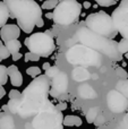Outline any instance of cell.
I'll use <instances>...</instances> for the list:
<instances>
[{"label":"cell","instance_id":"cell-1","mask_svg":"<svg viewBox=\"0 0 128 129\" xmlns=\"http://www.w3.org/2000/svg\"><path fill=\"white\" fill-rule=\"evenodd\" d=\"M50 91V80L45 75L35 77L28 86L23 91L20 96V105L17 113L23 118L36 114L48 102Z\"/></svg>","mask_w":128,"mask_h":129},{"label":"cell","instance_id":"cell-2","mask_svg":"<svg viewBox=\"0 0 128 129\" xmlns=\"http://www.w3.org/2000/svg\"><path fill=\"white\" fill-rule=\"evenodd\" d=\"M9 10L10 18L17 20L20 31L29 34L35 27L36 20L42 17V8L34 0H2Z\"/></svg>","mask_w":128,"mask_h":129},{"label":"cell","instance_id":"cell-3","mask_svg":"<svg viewBox=\"0 0 128 129\" xmlns=\"http://www.w3.org/2000/svg\"><path fill=\"white\" fill-rule=\"evenodd\" d=\"M76 38L81 44L86 45L101 54H104L111 60L120 61L122 59V54L118 51V42L106 36L99 35L88 29L86 26L78 28V31L76 32Z\"/></svg>","mask_w":128,"mask_h":129},{"label":"cell","instance_id":"cell-4","mask_svg":"<svg viewBox=\"0 0 128 129\" xmlns=\"http://www.w3.org/2000/svg\"><path fill=\"white\" fill-rule=\"evenodd\" d=\"M66 59L75 66L100 67L102 64V54L84 44L70 47L66 52Z\"/></svg>","mask_w":128,"mask_h":129},{"label":"cell","instance_id":"cell-5","mask_svg":"<svg viewBox=\"0 0 128 129\" xmlns=\"http://www.w3.org/2000/svg\"><path fill=\"white\" fill-rule=\"evenodd\" d=\"M63 116L56 109L54 104L48 101L32 121L33 129H63Z\"/></svg>","mask_w":128,"mask_h":129},{"label":"cell","instance_id":"cell-6","mask_svg":"<svg viewBox=\"0 0 128 129\" xmlns=\"http://www.w3.org/2000/svg\"><path fill=\"white\" fill-rule=\"evenodd\" d=\"M82 8V4L77 0H61L53 8L52 19L60 26H69L78 19Z\"/></svg>","mask_w":128,"mask_h":129},{"label":"cell","instance_id":"cell-7","mask_svg":"<svg viewBox=\"0 0 128 129\" xmlns=\"http://www.w3.org/2000/svg\"><path fill=\"white\" fill-rule=\"evenodd\" d=\"M85 25L92 32L99 34V35L106 36L108 39H111V40H113L118 34L111 16L104 11L90 14L86 17Z\"/></svg>","mask_w":128,"mask_h":129},{"label":"cell","instance_id":"cell-8","mask_svg":"<svg viewBox=\"0 0 128 129\" xmlns=\"http://www.w3.org/2000/svg\"><path fill=\"white\" fill-rule=\"evenodd\" d=\"M25 45L28 51L36 53L40 57H49L54 51L53 38L47 32H38L33 33L28 38L25 39Z\"/></svg>","mask_w":128,"mask_h":129},{"label":"cell","instance_id":"cell-9","mask_svg":"<svg viewBox=\"0 0 128 129\" xmlns=\"http://www.w3.org/2000/svg\"><path fill=\"white\" fill-rule=\"evenodd\" d=\"M113 25L122 39L128 40V6L119 4V6L111 14Z\"/></svg>","mask_w":128,"mask_h":129},{"label":"cell","instance_id":"cell-10","mask_svg":"<svg viewBox=\"0 0 128 129\" xmlns=\"http://www.w3.org/2000/svg\"><path fill=\"white\" fill-rule=\"evenodd\" d=\"M107 104L111 112L121 113L128 109V99H126L117 89H112L107 95Z\"/></svg>","mask_w":128,"mask_h":129},{"label":"cell","instance_id":"cell-11","mask_svg":"<svg viewBox=\"0 0 128 129\" xmlns=\"http://www.w3.org/2000/svg\"><path fill=\"white\" fill-rule=\"evenodd\" d=\"M68 89V76L63 71H59L50 83L49 95L52 98H59L60 95L65 94Z\"/></svg>","mask_w":128,"mask_h":129},{"label":"cell","instance_id":"cell-12","mask_svg":"<svg viewBox=\"0 0 128 129\" xmlns=\"http://www.w3.org/2000/svg\"><path fill=\"white\" fill-rule=\"evenodd\" d=\"M20 36V28L18 25L15 24H6L0 28V40L2 42H7L10 40H16Z\"/></svg>","mask_w":128,"mask_h":129},{"label":"cell","instance_id":"cell-13","mask_svg":"<svg viewBox=\"0 0 128 129\" xmlns=\"http://www.w3.org/2000/svg\"><path fill=\"white\" fill-rule=\"evenodd\" d=\"M7 74H8V77L10 78V83H11L13 86L20 87L23 85L24 78H23L22 73L18 70L17 66H15V64H10L9 67H7Z\"/></svg>","mask_w":128,"mask_h":129},{"label":"cell","instance_id":"cell-14","mask_svg":"<svg viewBox=\"0 0 128 129\" xmlns=\"http://www.w3.org/2000/svg\"><path fill=\"white\" fill-rule=\"evenodd\" d=\"M72 75H73V79L76 80V82H84V80H87L91 78L90 71L86 69V67H82V66H78L73 69Z\"/></svg>","mask_w":128,"mask_h":129},{"label":"cell","instance_id":"cell-15","mask_svg":"<svg viewBox=\"0 0 128 129\" xmlns=\"http://www.w3.org/2000/svg\"><path fill=\"white\" fill-rule=\"evenodd\" d=\"M78 94L82 99H86V100H91V99H95L97 98V92L94 91L91 85L88 84H83L79 85L78 87Z\"/></svg>","mask_w":128,"mask_h":129},{"label":"cell","instance_id":"cell-16","mask_svg":"<svg viewBox=\"0 0 128 129\" xmlns=\"http://www.w3.org/2000/svg\"><path fill=\"white\" fill-rule=\"evenodd\" d=\"M82 122L83 121L78 116H73V114L63 117L62 119V125L66 127H79L82 126Z\"/></svg>","mask_w":128,"mask_h":129},{"label":"cell","instance_id":"cell-17","mask_svg":"<svg viewBox=\"0 0 128 129\" xmlns=\"http://www.w3.org/2000/svg\"><path fill=\"white\" fill-rule=\"evenodd\" d=\"M5 45H6V48L8 49V51L10 54H14V53H16V52H19L20 48H22V43L19 42L18 39L7 41V42H5Z\"/></svg>","mask_w":128,"mask_h":129},{"label":"cell","instance_id":"cell-18","mask_svg":"<svg viewBox=\"0 0 128 129\" xmlns=\"http://www.w3.org/2000/svg\"><path fill=\"white\" fill-rule=\"evenodd\" d=\"M9 17H10V15H9V10L7 6L4 4V1H0V28L4 25H6Z\"/></svg>","mask_w":128,"mask_h":129},{"label":"cell","instance_id":"cell-19","mask_svg":"<svg viewBox=\"0 0 128 129\" xmlns=\"http://www.w3.org/2000/svg\"><path fill=\"white\" fill-rule=\"evenodd\" d=\"M119 93H121L126 99H128V78L126 79H120L116 84V88Z\"/></svg>","mask_w":128,"mask_h":129},{"label":"cell","instance_id":"cell-20","mask_svg":"<svg viewBox=\"0 0 128 129\" xmlns=\"http://www.w3.org/2000/svg\"><path fill=\"white\" fill-rule=\"evenodd\" d=\"M20 105V99H9V102L7 103V109L11 113H17Z\"/></svg>","mask_w":128,"mask_h":129},{"label":"cell","instance_id":"cell-21","mask_svg":"<svg viewBox=\"0 0 128 129\" xmlns=\"http://www.w3.org/2000/svg\"><path fill=\"white\" fill-rule=\"evenodd\" d=\"M99 112H100L99 107L91 108V109L87 111V113H86V121H87L88 123H93L95 120V118H97L98 114H99Z\"/></svg>","mask_w":128,"mask_h":129},{"label":"cell","instance_id":"cell-22","mask_svg":"<svg viewBox=\"0 0 128 129\" xmlns=\"http://www.w3.org/2000/svg\"><path fill=\"white\" fill-rule=\"evenodd\" d=\"M14 126L13 119L10 117H4L2 119H0V128L1 129H11Z\"/></svg>","mask_w":128,"mask_h":129},{"label":"cell","instance_id":"cell-23","mask_svg":"<svg viewBox=\"0 0 128 129\" xmlns=\"http://www.w3.org/2000/svg\"><path fill=\"white\" fill-rule=\"evenodd\" d=\"M41 73H42V70H41V68L38 67V66H31L26 69V74L28 76H31V77H33V78L40 76Z\"/></svg>","mask_w":128,"mask_h":129},{"label":"cell","instance_id":"cell-24","mask_svg":"<svg viewBox=\"0 0 128 129\" xmlns=\"http://www.w3.org/2000/svg\"><path fill=\"white\" fill-rule=\"evenodd\" d=\"M8 80V74H7V67L0 64V86H4Z\"/></svg>","mask_w":128,"mask_h":129},{"label":"cell","instance_id":"cell-25","mask_svg":"<svg viewBox=\"0 0 128 129\" xmlns=\"http://www.w3.org/2000/svg\"><path fill=\"white\" fill-rule=\"evenodd\" d=\"M118 51L121 54H125L128 52V40L127 39H121L120 42H118Z\"/></svg>","mask_w":128,"mask_h":129},{"label":"cell","instance_id":"cell-26","mask_svg":"<svg viewBox=\"0 0 128 129\" xmlns=\"http://www.w3.org/2000/svg\"><path fill=\"white\" fill-rule=\"evenodd\" d=\"M58 2H59V0H47V1H44L42 4L41 8L45 9V10H51V9H53L58 5Z\"/></svg>","mask_w":128,"mask_h":129},{"label":"cell","instance_id":"cell-27","mask_svg":"<svg viewBox=\"0 0 128 129\" xmlns=\"http://www.w3.org/2000/svg\"><path fill=\"white\" fill-rule=\"evenodd\" d=\"M9 57H10V53H9L8 49H7L6 45L4 44V42L0 40V58H1L2 60H5V59L9 58Z\"/></svg>","mask_w":128,"mask_h":129},{"label":"cell","instance_id":"cell-28","mask_svg":"<svg viewBox=\"0 0 128 129\" xmlns=\"http://www.w3.org/2000/svg\"><path fill=\"white\" fill-rule=\"evenodd\" d=\"M59 71L60 70H59V68L57 66H50V68L45 70V76H47L48 78H52V77H54Z\"/></svg>","mask_w":128,"mask_h":129},{"label":"cell","instance_id":"cell-29","mask_svg":"<svg viewBox=\"0 0 128 129\" xmlns=\"http://www.w3.org/2000/svg\"><path fill=\"white\" fill-rule=\"evenodd\" d=\"M24 58H25V61H39L41 57L38 56L36 53H33V52L28 51L24 54Z\"/></svg>","mask_w":128,"mask_h":129},{"label":"cell","instance_id":"cell-30","mask_svg":"<svg viewBox=\"0 0 128 129\" xmlns=\"http://www.w3.org/2000/svg\"><path fill=\"white\" fill-rule=\"evenodd\" d=\"M116 129H128V113H126L121 118V120L118 122Z\"/></svg>","mask_w":128,"mask_h":129},{"label":"cell","instance_id":"cell-31","mask_svg":"<svg viewBox=\"0 0 128 129\" xmlns=\"http://www.w3.org/2000/svg\"><path fill=\"white\" fill-rule=\"evenodd\" d=\"M94 1L101 7H110L113 6L118 0H94Z\"/></svg>","mask_w":128,"mask_h":129},{"label":"cell","instance_id":"cell-32","mask_svg":"<svg viewBox=\"0 0 128 129\" xmlns=\"http://www.w3.org/2000/svg\"><path fill=\"white\" fill-rule=\"evenodd\" d=\"M116 74H117V76L120 79H126V78H128V73L124 68H121V67L116 69Z\"/></svg>","mask_w":128,"mask_h":129},{"label":"cell","instance_id":"cell-33","mask_svg":"<svg viewBox=\"0 0 128 129\" xmlns=\"http://www.w3.org/2000/svg\"><path fill=\"white\" fill-rule=\"evenodd\" d=\"M94 123L95 126H102V125H104L106 123V118H104V116L103 114H98V117L95 118V120H94Z\"/></svg>","mask_w":128,"mask_h":129},{"label":"cell","instance_id":"cell-34","mask_svg":"<svg viewBox=\"0 0 128 129\" xmlns=\"http://www.w3.org/2000/svg\"><path fill=\"white\" fill-rule=\"evenodd\" d=\"M8 96L9 99H20L22 96V93L17 89H10V92L8 93Z\"/></svg>","mask_w":128,"mask_h":129},{"label":"cell","instance_id":"cell-35","mask_svg":"<svg viewBox=\"0 0 128 129\" xmlns=\"http://www.w3.org/2000/svg\"><path fill=\"white\" fill-rule=\"evenodd\" d=\"M56 107V109L57 110H59V111H65L66 109H67V103H63V102H61V103H58V104H56L54 105Z\"/></svg>","mask_w":128,"mask_h":129},{"label":"cell","instance_id":"cell-36","mask_svg":"<svg viewBox=\"0 0 128 129\" xmlns=\"http://www.w3.org/2000/svg\"><path fill=\"white\" fill-rule=\"evenodd\" d=\"M11 57H13V60L14 61H17V60H19L23 56H22V53H20V52H16V53L11 54Z\"/></svg>","mask_w":128,"mask_h":129},{"label":"cell","instance_id":"cell-37","mask_svg":"<svg viewBox=\"0 0 128 129\" xmlns=\"http://www.w3.org/2000/svg\"><path fill=\"white\" fill-rule=\"evenodd\" d=\"M43 25H44V22H43L42 17H40L38 20H36V23H35V26H38V27H43Z\"/></svg>","mask_w":128,"mask_h":129},{"label":"cell","instance_id":"cell-38","mask_svg":"<svg viewBox=\"0 0 128 129\" xmlns=\"http://www.w3.org/2000/svg\"><path fill=\"white\" fill-rule=\"evenodd\" d=\"M5 95H6V89H5L4 86H0V100H1Z\"/></svg>","mask_w":128,"mask_h":129},{"label":"cell","instance_id":"cell-39","mask_svg":"<svg viewBox=\"0 0 128 129\" xmlns=\"http://www.w3.org/2000/svg\"><path fill=\"white\" fill-rule=\"evenodd\" d=\"M82 6H83L85 9H88V8H91V6H92V5H91L90 1H85V2H83V5H82Z\"/></svg>","mask_w":128,"mask_h":129},{"label":"cell","instance_id":"cell-40","mask_svg":"<svg viewBox=\"0 0 128 129\" xmlns=\"http://www.w3.org/2000/svg\"><path fill=\"white\" fill-rule=\"evenodd\" d=\"M50 68V63L49 62H44L43 63V69H44V70H47V69H49Z\"/></svg>","mask_w":128,"mask_h":129},{"label":"cell","instance_id":"cell-41","mask_svg":"<svg viewBox=\"0 0 128 129\" xmlns=\"http://www.w3.org/2000/svg\"><path fill=\"white\" fill-rule=\"evenodd\" d=\"M47 18L48 19H52V13H48L47 14Z\"/></svg>","mask_w":128,"mask_h":129},{"label":"cell","instance_id":"cell-42","mask_svg":"<svg viewBox=\"0 0 128 129\" xmlns=\"http://www.w3.org/2000/svg\"><path fill=\"white\" fill-rule=\"evenodd\" d=\"M122 56H125V58L128 59V52H126V53H125V54H122Z\"/></svg>","mask_w":128,"mask_h":129},{"label":"cell","instance_id":"cell-43","mask_svg":"<svg viewBox=\"0 0 128 129\" xmlns=\"http://www.w3.org/2000/svg\"><path fill=\"white\" fill-rule=\"evenodd\" d=\"M1 60H2V59H1V58H0V62H1Z\"/></svg>","mask_w":128,"mask_h":129},{"label":"cell","instance_id":"cell-44","mask_svg":"<svg viewBox=\"0 0 128 129\" xmlns=\"http://www.w3.org/2000/svg\"><path fill=\"white\" fill-rule=\"evenodd\" d=\"M40 1H43V0H40Z\"/></svg>","mask_w":128,"mask_h":129}]
</instances>
